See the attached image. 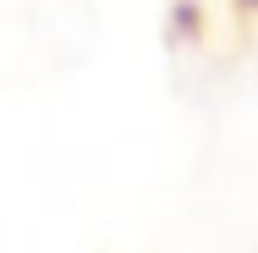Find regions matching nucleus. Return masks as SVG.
I'll return each mask as SVG.
<instances>
[{
    "instance_id": "obj_1",
    "label": "nucleus",
    "mask_w": 258,
    "mask_h": 253,
    "mask_svg": "<svg viewBox=\"0 0 258 253\" xmlns=\"http://www.w3.org/2000/svg\"><path fill=\"white\" fill-rule=\"evenodd\" d=\"M242 6H258V0H242Z\"/></svg>"
}]
</instances>
